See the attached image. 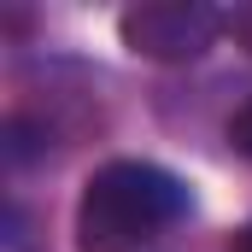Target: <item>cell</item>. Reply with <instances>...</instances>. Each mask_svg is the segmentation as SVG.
<instances>
[{
	"label": "cell",
	"instance_id": "6da1fadb",
	"mask_svg": "<svg viewBox=\"0 0 252 252\" xmlns=\"http://www.w3.org/2000/svg\"><path fill=\"white\" fill-rule=\"evenodd\" d=\"M188 188L164 164L112 158L88 176L76 199V252H141L153 235L188 217Z\"/></svg>",
	"mask_w": 252,
	"mask_h": 252
},
{
	"label": "cell",
	"instance_id": "7a4b0ae2",
	"mask_svg": "<svg viewBox=\"0 0 252 252\" xmlns=\"http://www.w3.org/2000/svg\"><path fill=\"white\" fill-rule=\"evenodd\" d=\"M229 30V18L205 0H141L118 18V35H124L129 53L158 64H188L199 59L217 35Z\"/></svg>",
	"mask_w": 252,
	"mask_h": 252
},
{
	"label": "cell",
	"instance_id": "3957f363",
	"mask_svg": "<svg viewBox=\"0 0 252 252\" xmlns=\"http://www.w3.org/2000/svg\"><path fill=\"white\" fill-rule=\"evenodd\" d=\"M229 147H235L241 158H252V100L235 112V118H229Z\"/></svg>",
	"mask_w": 252,
	"mask_h": 252
},
{
	"label": "cell",
	"instance_id": "277c9868",
	"mask_svg": "<svg viewBox=\"0 0 252 252\" xmlns=\"http://www.w3.org/2000/svg\"><path fill=\"white\" fill-rule=\"evenodd\" d=\"M229 30H235L241 47H252V6H235V12H229Z\"/></svg>",
	"mask_w": 252,
	"mask_h": 252
},
{
	"label": "cell",
	"instance_id": "5b68a950",
	"mask_svg": "<svg viewBox=\"0 0 252 252\" xmlns=\"http://www.w3.org/2000/svg\"><path fill=\"white\" fill-rule=\"evenodd\" d=\"M229 252H252V223L241 229V235H235V247H229Z\"/></svg>",
	"mask_w": 252,
	"mask_h": 252
}]
</instances>
